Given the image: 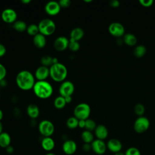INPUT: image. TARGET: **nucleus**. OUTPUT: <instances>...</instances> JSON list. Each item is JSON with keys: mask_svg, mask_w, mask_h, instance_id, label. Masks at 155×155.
Masks as SVG:
<instances>
[{"mask_svg": "<svg viewBox=\"0 0 155 155\" xmlns=\"http://www.w3.org/2000/svg\"><path fill=\"white\" fill-rule=\"evenodd\" d=\"M35 82V76L28 70H22L16 75V85L22 90L28 91L33 89Z\"/></svg>", "mask_w": 155, "mask_h": 155, "instance_id": "nucleus-1", "label": "nucleus"}, {"mask_svg": "<svg viewBox=\"0 0 155 155\" xmlns=\"http://www.w3.org/2000/svg\"><path fill=\"white\" fill-rule=\"evenodd\" d=\"M35 96L41 99H46L51 96L53 88L51 84L47 81H37L33 88Z\"/></svg>", "mask_w": 155, "mask_h": 155, "instance_id": "nucleus-2", "label": "nucleus"}, {"mask_svg": "<svg viewBox=\"0 0 155 155\" xmlns=\"http://www.w3.org/2000/svg\"><path fill=\"white\" fill-rule=\"evenodd\" d=\"M50 76L55 82H62L65 81L68 70L65 65L58 62L52 65L50 68Z\"/></svg>", "mask_w": 155, "mask_h": 155, "instance_id": "nucleus-3", "label": "nucleus"}, {"mask_svg": "<svg viewBox=\"0 0 155 155\" xmlns=\"http://www.w3.org/2000/svg\"><path fill=\"white\" fill-rule=\"evenodd\" d=\"M39 33L45 36H48L53 35L56 30V24L54 22L49 18L42 19L38 24Z\"/></svg>", "mask_w": 155, "mask_h": 155, "instance_id": "nucleus-4", "label": "nucleus"}, {"mask_svg": "<svg viewBox=\"0 0 155 155\" xmlns=\"http://www.w3.org/2000/svg\"><path fill=\"white\" fill-rule=\"evenodd\" d=\"M90 113V107L86 103H80L78 104L73 111L74 116L78 120H87L88 119Z\"/></svg>", "mask_w": 155, "mask_h": 155, "instance_id": "nucleus-5", "label": "nucleus"}, {"mask_svg": "<svg viewBox=\"0 0 155 155\" xmlns=\"http://www.w3.org/2000/svg\"><path fill=\"white\" fill-rule=\"evenodd\" d=\"M38 130L43 137H51L54 131V126L50 120H43L38 125Z\"/></svg>", "mask_w": 155, "mask_h": 155, "instance_id": "nucleus-6", "label": "nucleus"}, {"mask_svg": "<svg viewBox=\"0 0 155 155\" xmlns=\"http://www.w3.org/2000/svg\"><path fill=\"white\" fill-rule=\"evenodd\" d=\"M150 125V122L148 118L144 116H139L136 119L133 127L136 133L141 134L147 131L149 128Z\"/></svg>", "mask_w": 155, "mask_h": 155, "instance_id": "nucleus-7", "label": "nucleus"}, {"mask_svg": "<svg viewBox=\"0 0 155 155\" xmlns=\"http://www.w3.org/2000/svg\"><path fill=\"white\" fill-rule=\"evenodd\" d=\"M74 91V85L73 83L70 81H64L61 83L59 88V94L64 97L71 96Z\"/></svg>", "mask_w": 155, "mask_h": 155, "instance_id": "nucleus-8", "label": "nucleus"}, {"mask_svg": "<svg viewBox=\"0 0 155 155\" xmlns=\"http://www.w3.org/2000/svg\"><path fill=\"white\" fill-rule=\"evenodd\" d=\"M18 15L15 10L11 8L4 9L1 13L2 20L7 24H13L17 21Z\"/></svg>", "mask_w": 155, "mask_h": 155, "instance_id": "nucleus-9", "label": "nucleus"}, {"mask_svg": "<svg viewBox=\"0 0 155 155\" xmlns=\"http://www.w3.org/2000/svg\"><path fill=\"white\" fill-rule=\"evenodd\" d=\"M108 31L113 36L120 38L124 35L125 28L123 25L119 22H112L108 26Z\"/></svg>", "mask_w": 155, "mask_h": 155, "instance_id": "nucleus-10", "label": "nucleus"}, {"mask_svg": "<svg viewBox=\"0 0 155 155\" xmlns=\"http://www.w3.org/2000/svg\"><path fill=\"white\" fill-rule=\"evenodd\" d=\"M91 150L93 151L94 153L98 155L104 154L107 149V143L102 140L100 139H95L91 143Z\"/></svg>", "mask_w": 155, "mask_h": 155, "instance_id": "nucleus-11", "label": "nucleus"}, {"mask_svg": "<svg viewBox=\"0 0 155 155\" xmlns=\"http://www.w3.org/2000/svg\"><path fill=\"white\" fill-rule=\"evenodd\" d=\"M61 7L59 5V2L53 1L48 2L44 7L46 13L51 16H56L59 14L61 12Z\"/></svg>", "mask_w": 155, "mask_h": 155, "instance_id": "nucleus-12", "label": "nucleus"}, {"mask_svg": "<svg viewBox=\"0 0 155 155\" xmlns=\"http://www.w3.org/2000/svg\"><path fill=\"white\" fill-rule=\"evenodd\" d=\"M69 39L65 36L58 37L53 42V47L54 49L59 51H62L68 48Z\"/></svg>", "mask_w": 155, "mask_h": 155, "instance_id": "nucleus-13", "label": "nucleus"}, {"mask_svg": "<svg viewBox=\"0 0 155 155\" xmlns=\"http://www.w3.org/2000/svg\"><path fill=\"white\" fill-rule=\"evenodd\" d=\"M34 76L37 81H46L50 76V69L48 67L41 65L36 70Z\"/></svg>", "mask_w": 155, "mask_h": 155, "instance_id": "nucleus-14", "label": "nucleus"}, {"mask_svg": "<svg viewBox=\"0 0 155 155\" xmlns=\"http://www.w3.org/2000/svg\"><path fill=\"white\" fill-rule=\"evenodd\" d=\"M62 150L65 154L72 155L74 154L77 150V144L73 140H65L62 145Z\"/></svg>", "mask_w": 155, "mask_h": 155, "instance_id": "nucleus-15", "label": "nucleus"}, {"mask_svg": "<svg viewBox=\"0 0 155 155\" xmlns=\"http://www.w3.org/2000/svg\"><path fill=\"white\" fill-rule=\"evenodd\" d=\"M107 148L111 152L114 154L121 151L122 148V144L121 142L117 139H111L107 143Z\"/></svg>", "mask_w": 155, "mask_h": 155, "instance_id": "nucleus-16", "label": "nucleus"}, {"mask_svg": "<svg viewBox=\"0 0 155 155\" xmlns=\"http://www.w3.org/2000/svg\"><path fill=\"white\" fill-rule=\"evenodd\" d=\"M94 134L97 139L104 140L108 135V131L107 127L104 125H98L94 130Z\"/></svg>", "mask_w": 155, "mask_h": 155, "instance_id": "nucleus-17", "label": "nucleus"}, {"mask_svg": "<svg viewBox=\"0 0 155 155\" xmlns=\"http://www.w3.org/2000/svg\"><path fill=\"white\" fill-rule=\"evenodd\" d=\"M41 147L46 151H51L55 147V142L51 137H44L41 140Z\"/></svg>", "mask_w": 155, "mask_h": 155, "instance_id": "nucleus-18", "label": "nucleus"}, {"mask_svg": "<svg viewBox=\"0 0 155 155\" xmlns=\"http://www.w3.org/2000/svg\"><path fill=\"white\" fill-rule=\"evenodd\" d=\"M33 42L36 47L38 48H43L45 47L47 44V40L45 36L41 33H38L33 36Z\"/></svg>", "mask_w": 155, "mask_h": 155, "instance_id": "nucleus-19", "label": "nucleus"}, {"mask_svg": "<svg viewBox=\"0 0 155 155\" xmlns=\"http://www.w3.org/2000/svg\"><path fill=\"white\" fill-rule=\"evenodd\" d=\"M84 36V31L80 27L73 28L70 34V39L79 42Z\"/></svg>", "mask_w": 155, "mask_h": 155, "instance_id": "nucleus-20", "label": "nucleus"}, {"mask_svg": "<svg viewBox=\"0 0 155 155\" xmlns=\"http://www.w3.org/2000/svg\"><path fill=\"white\" fill-rule=\"evenodd\" d=\"M39 108L36 104H31L28 105L27 108V113L31 119H36L39 116Z\"/></svg>", "mask_w": 155, "mask_h": 155, "instance_id": "nucleus-21", "label": "nucleus"}, {"mask_svg": "<svg viewBox=\"0 0 155 155\" xmlns=\"http://www.w3.org/2000/svg\"><path fill=\"white\" fill-rule=\"evenodd\" d=\"M11 143V137L10 134L6 132H2L0 134V147L1 148H5Z\"/></svg>", "mask_w": 155, "mask_h": 155, "instance_id": "nucleus-22", "label": "nucleus"}, {"mask_svg": "<svg viewBox=\"0 0 155 155\" xmlns=\"http://www.w3.org/2000/svg\"><path fill=\"white\" fill-rule=\"evenodd\" d=\"M123 41L129 46H133L137 42V38L132 33H126L124 35Z\"/></svg>", "mask_w": 155, "mask_h": 155, "instance_id": "nucleus-23", "label": "nucleus"}, {"mask_svg": "<svg viewBox=\"0 0 155 155\" xmlns=\"http://www.w3.org/2000/svg\"><path fill=\"white\" fill-rule=\"evenodd\" d=\"M81 138L84 143H91L94 140V135L91 131L85 130L82 133Z\"/></svg>", "mask_w": 155, "mask_h": 155, "instance_id": "nucleus-24", "label": "nucleus"}, {"mask_svg": "<svg viewBox=\"0 0 155 155\" xmlns=\"http://www.w3.org/2000/svg\"><path fill=\"white\" fill-rule=\"evenodd\" d=\"M13 28L18 32H23L24 31H26L27 25L23 21L17 20L13 24Z\"/></svg>", "mask_w": 155, "mask_h": 155, "instance_id": "nucleus-25", "label": "nucleus"}, {"mask_svg": "<svg viewBox=\"0 0 155 155\" xmlns=\"http://www.w3.org/2000/svg\"><path fill=\"white\" fill-rule=\"evenodd\" d=\"M67 103L65 102V98L61 96H57L53 102V105L54 107L57 108V109H62L64 108L65 105H66Z\"/></svg>", "mask_w": 155, "mask_h": 155, "instance_id": "nucleus-26", "label": "nucleus"}, {"mask_svg": "<svg viewBox=\"0 0 155 155\" xmlns=\"http://www.w3.org/2000/svg\"><path fill=\"white\" fill-rule=\"evenodd\" d=\"M147 51L146 47L144 45H139L136 47L134 50V54L137 58H142L143 56Z\"/></svg>", "mask_w": 155, "mask_h": 155, "instance_id": "nucleus-27", "label": "nucleus"}, {"mask_svg": "<svg viewBox=\"0 0 155 155\" xmlns=\"http://www.w3.org/2000/svg\"><path fill=\"white\" fill-rule=\"evenodd\" d=\"M79 120L74 116L69 117L66 122L67 127L70 129H74L78 127Z\"/></svg>", "mask_w": 155, "mask_h": 155, "instance_id": "nucleus-28", "label": "nucleus"}, {"mask_svg": "<svg viewBox=\"0 0 155 155\" xmlns=\"http://www.w3.org/2000/svg\"><path fill=\"white\" fill-rule=\"evenodd\" d=\"M26 31L30 36H35L37 34L39 33L38 25L35 24H31L28 25Z\"/></svg>", "mask_w": 155, "mask_h": 155, "instance_id": "nucleus-29", "label": "nucleus"}, {"mask_svg": "<svg viewBox=\"0 0 155 155\" xmlns=\"http://www.w3.org/2000/svg\"><path fill=\"white\" fill-rule=\"evenodd\" d=\"M41 65L50 68L53 65V57L48 55L42 56L41 59Z\"/></svg>", "mask_w": 155, "mask_h": 155, "instance_id": "nucleus-30", "label": "nucleus"}, {"mask_svg": "<svg viewBox=\"0 0 155 155\" xmlns=\"http://www.w3.org/2000/svg\"><path fill=\"white\" fill-rule=\"evenodd\" d=\"M96 124L93 119H87L85 120V128L86 130L92 131H94L96 127Z\"/></svg>", "mask_w": 155, "mask_h": 155, "instance_id": "nucleus-31", "label": "nucleus"}, {"mask_svg": "<svg viewBox=\"0 0 155 155\" xmlns=\"http://www.w3.org/2000/svg\"><path fill=\"white\" fill-rule=\"evenodd\" d=\"M68 48L72 51H77L80 48V44L78 41L69 39Z\"/></svg>", "mask_w": 155, "mask_h": 155, "instance_id": "nucleus-32", "label": "nucleus"}, {"mask_svg": "<svg viewBox=\"0 0 155 155\" xmlns=\"http://www.w3.org/2000/svg\"><path fill=\"white\" fill-rule=\"evenodd\" d=\"M124 154L125 155H141L140 150L134 147H129L128 149H127Z\"/></svg>", "mask_w": 155, "mask_h": 155, "instance_id": "nucleus-33", "label": "nucleus"}, {"mask_svg": "<svg viewBox=\"0 0 155 155\" xmlns=\"http://www.w3.org/2000/svg\"><path fill=\"white\" fill-rule=\"evenodd\" d=\"M134 110L135 113L137 115H138L139 116H142L145 112V107L142 104H137L134 106Z\"/></svg>", "mask_w": 155, "mask_h": 155, "instance_id": "nucleus-34", "label": "nucleus"}, {"mask_svg": "<svg viewBox=\"0 0 155 155\" xmlns=\"http://www.w3.org/2000/svg\"><path fill=\"white\" fill-rule=\"evenodd\" d=\"M7 74V70L4 65L0 63V81L5 79Z\"/></svg>", "mask_w": 155, "mask_h": 155, "instance_id": "nucleus-35", "label": "nucleus"}, {"mask_svg": "<svg viewBox=\"0 0 155 155\" xmlns=\"http://www.w3.org/2000/svg\"><path fill=\"white\" fill-rule=\"evenodd\" d=\"M139 2L142 6L145 7H149L153 4V0H139Z\"/></svg>", "mask_w": 155, "mask_h": 155, "instance_id": "nucleus-36", "label": "nucleus"}, {"mask_svg": "<svg viewBox=\"0 0 155 155\" xmlns=\"http://www.w3.org/2000/svg\"><path fill=\"white\" fill-rule=\"evenodd\" d=\"M58 2L61 7L62 8H67L71 5V1L70 0H61Z\"/></svg>", "mask_w": 155, "mask_h": 155, "instance_id": "nucleus-37", "label": "nucleus"}, {"mask_svg": "<svg viewBox=\"0 0 155 155\" xmlns=\"http://www.w3.org/2000/svg\"><path fill=\"white\" fill-rule=\"evenodd\" d=\"M82 150L84 151H86L88 152L89 151H90L91 150V143H84L82 145Z\"/></svg>", "mask_w": 155, "mask_h": 155, "instance_id": "nucleus-38", "label": "nucleus"}, {"mask_svg": "<svg viewBox=\"0 0 155 155\" xmlns=\"http://www.w3.org/2000/svg\"><path fill=\"white\" fill-rule=\"evenodd\" d=\"M6 53V48L5 47L0 43V58L4 56Z\"/></svg>", "mask_w": 155, "mask_h": 155, "instance_id": "nucleus-39", "label": "nucleus"}, {"mask_svg": "<svg viewBox=\"0 0 155 155\" xmlns=\"http://www.w3.org/2000/svg\"><path fill=\"white\" fill-rule=\"evenodd\" d=\"M120 3L119 1L117 0H113L111 1H110V5L113 7H119Z\"/></svg>", "mask_w": 155, "mask_h": 155, "instance_id": "nucleus-40", "label": "nucleus"}, {"mask_svg": "<svg viewBox=\"0 0 155 155\" xmlns=\"http://www.w3.org/2000/svg\"><path fill=\"white\" fill-rule=\"evenodd\" d=\"M85 120H79L78 127L81 128H85Z\"/></svg>", "mask_w": 155, "mask_h": 155, "instance_id": "nucleus-41", "label": "nucleus"}, {"mask_svg": "<svg viewBox=\"0 0 155 155\" xmlns=\"http://www.w3.org/2000/svg\"><path fill=\"white\" fill-rule=\"evenodd\" d=\"M5 149L6 152L7 153H8V154H12L14 152V148L12 146H11V145H9L8 147L5 148Z\"/></svg>", "mask_w": 155, "mask_h": 155, "instance_id": "nucleus-42", "label": "nucleus"}, {"mask_svg": "<svg viewBox=\"0 0 155 155\" xmlns=\"http://www.w3.org/2000/svg\"><path fill=\"white\" fill-rule=\"evenodd\" d=\"M13 114H14V115H15V116H16V117L20 116H21V111H20L19 109L18 108H15L14 110H13Z\"/></svg>", "mask_w": 155, "mask_h": 155, "instance_id": "nucleus-43", "label": "nucleus"}, {"mask_svg": "<svg viewBox=\"0 0 155 155\" xmlns=\"http://www.w3.org/2000/svg\"><path fill=\"white\" fill-rule=\"evenodd\" d=\"M64 98H65V102H66L67 104H70L72 101V97L71 96H67V97H65Z\"/></svg>", "mask_w": 155, "mask_h": 155, "instance_id": "nucleus-44", "label": "nucleus"}, {"mask_svg": "<svg viewBox=\"0 0 155 155\" xmlns=\"http://www.w3.org/2000/svg\"><path fill=\"white\" fill-rule=\"evenodd\" d=\"M6 85H7V82L5 79H3L1 81H0V87H5Z\"/></svg>", "mask_w": 155, "mask_h": 155, "instance_id": "nucleus-45", "label": "nucleus"}, {"mask_svg": "<svg viewBox=\"0 0 155 155\" xmlns=\"http://www.w3.org/2000/svg\"><path fill=\"white\" fill-rule=\"evenodd\" d=\"M30 2H31L30 0H22V1H21V2H22V4H29Z\"/></svg>", "mask_w": 155, "mask_h": 155, "instance_id": "nucleus-46", "label": "nucleus"}, {"mask_svg": "<svg viewBox=\"0 0 155 155\" xmlns=\"http://www.w3.org/2000/svg\"><path fill=\"white\" fill-rule=\"evenodd\" d=\"M58 62H59V61H58V59L57 58H53V65L56 64Z\"/></svg>", "mask_w": 155, "mask_h": 155, "instance_id": "nucleus-47", "label": "nucleus"}, {"mask_svg": "<svg viewBox=\"0 0 155 155\" xmlns=\"http://www.w3.org/2000/svg\"><path fill=\"white\" fill-rule=\"evenodd\" d=\"M3 116H4L3 111H2V110H1V109H0V122H1V120L2 119Z\"/></svg>", "mask_w": 155, "mask_h": 155, "instance_id": "nucleus-48", "label": "nucleus"}, {"mask_svg": "<svg viewBox=\"0 0 155 155\" xmlns=\"http://www.w3.org/2000/svg\"><path fill=\"white\" fill-rule=\"evenodd\" d=\"M3 125L1 123V122H0V134L3 132Z\"/></svg>", "mask_w": 155, "mask_h": 155, "instance_id": "nucleus-49", "label": "nucleus"}, {"mask_svg": "<svg viewBox=\"0 0 155 155\" xmlns=\"http://www.w3.org/2000/svg\"><path fill=\"white\" fill-rule=\"evenodd\" d=\"M114 155H125V154H124V153H123L122 151H119V152L114 153Z\"/></svg>", "mask_w": 155, "mask_h": 155, "instance_id": "nucleus-50", "label": "nucleus"}, {"mask_svg": "<svg viewBox=\"0 0 155 155\" xmlns=\"http://www.w3.org/2000/svg\"><path fill=\"white\" fill-rule=\"evenodd\" d=\"M45 155H56V154H54V153H50V152H49V153H47Z\"/></svg>", "mask_w": 155, "mask_h": 155, "instance_id": "nucleus-51", "label": "nucleus"}, {"mask_svg": "<svg viewBox=\"0 0 155 155\" xmlns=\"http://www.w3.org/2000/svg\"><path fill=\"white\" fill-rule=\"evenodd\" d=\"M84 1L85 2H91L92 1H91V0H84Z\"/></svg>", "mask_w": 155, "mask_h": 155, "instance_id": "nucleus-52", "label": "nucleus"}, {"mask_svg": "<svg viewBox=\"0 0 155 155\" xmlns=\"http://www.w3.org/2000/svg\"><path fill=\"white\" fill-rule=\"evenodd\" d=\"M0 97H1V96H0Z\"/></svg>", "mask_w": 155, "mask_h": 155, "instance_id": "nucleus-53", "label": "nucleus"}]
</instances>
